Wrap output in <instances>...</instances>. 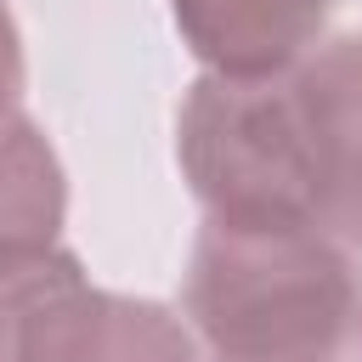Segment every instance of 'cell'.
<instances>
[{
    "label": "cell",
    "instance_id": "obj_1",
    "mask_svg": "<svg viewBox=\"0 0 362 362\" xmlns=\"http://www.w3.org/2000/svg\"><path fill=\"white\" fill-rule=\"evenodd\" d=\"M175 158L209 221L362 255V34H334L283 74H204L181 102Z\"/></svg>",
    "mask_w": 362,
    "mask_h": 362
},
{
    "label": "cell",
    "instance_id": "obj_2",
    "mask_svg": "<svg viewBox=\"0 0 362 362\" xmlns=\"http://www.w3.org/2000/svg\"><path fill=\"white\" fill-rule=\"evenodd\" d=\"M204 362H362V255L204 221L181 288Z\"/></svg>",
    "mask_w": 362,
    "mask_h": 362
},
{
    "label": "cell",
    "instance_id": "obj_3",
    "mask_svg": "<svg viewBox=\"0 0 362 362\" xmlns=\"http://www.w3.org/2000/svg\"><path fill=\"white\" fill-rule=\"evenodd\" d=\"M6 362H204L187 317L96 288L68 249L6 260Z\"/></svg>",
    "mask_w": 362,
    "mask_h": 362
},
{
    "label": "cell",
    "instance_id": "obj_4",
    "mask_svg": "<svg viewBox=\"0 0 362 362\" xmlns=\"http://www.w3.org/2000/svg\"><path fill=\"white\" fill-rule=\"evenodd\" d=\"M345 0H170L187 51L226 79L283 74L328 40Z\"/></svg>",
    "mask_w": 362,
    "mask_h": 362
},
{
    "label": "cell",
    "instance_id": "obj_5",
    "mask_svg": "<svg viewBox=\"0 0 362 362\" xmlns=\"http://www.w3.org/2000/svg\"><path fill=\"white\" fill-rule=\"evenodd\" d=\"M62 226V170L45 136L11 107L6 119V260L51 255Z\"/></svg>",
    "mask_w": 362,
    "mask_h": 362
}]
</instances>
